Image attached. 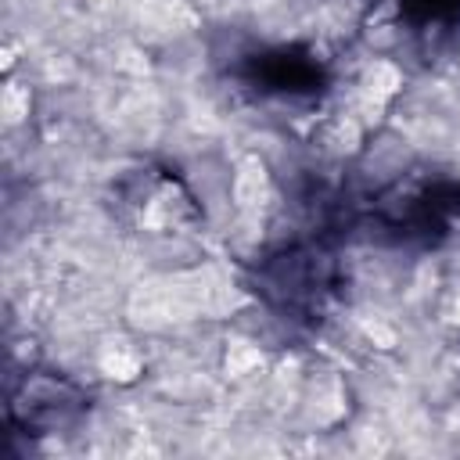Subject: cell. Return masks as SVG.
Listing matches in <instances>:
<instances>
[{"label":"cell","instance_id":"1","mask_svg":"<svg viewBox=\"0 0 460 460\" xmlns=\"http://www.w3.org/2000/svg\"><path fill=\"white\" fill-rule=\"evenodd\" d=\"M273 165L262 155H244L230 172V205L241 216H266L273 198Z\"/></svg>","mask_w":460,"mask_h":460},{"label":"cell","instance_id":"2","mask_svg":"<svg viewBox=\"0 0 460 460\" xmlns=\"http://www.w3.org/2000/svg\"><path fill=\"white\" fill-rule=\"evenodd\" d=\"M97 367H101L111 381L129 385V381L140 377V370H144V356H140V349H137L133 341L119 338V341L101 345V352H97Z\"/></svg>","mask_w":460,"mask_h":460},{"label":"cell","instance_id":"3","mask_svg":"<svg viewBox=\"0 0 460 460\" xmlns=\"http://www.w3.org/2000/svg\"><path fill=\"white\" fill-rule=\"evenodd\" d=\"M29 111H32V90L22 83H7L4 86V122L14 129L29 119Z\"/></svg>","mask_w":460,"mask_h":460}]
</instances>
